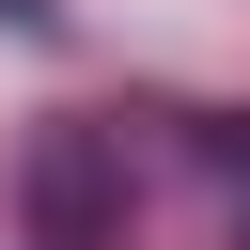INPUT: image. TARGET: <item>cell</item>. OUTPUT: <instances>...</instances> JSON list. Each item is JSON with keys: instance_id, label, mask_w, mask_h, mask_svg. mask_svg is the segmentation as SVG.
<instances>
[{"instance_id": "cell-1", "label": "cell", "mask_w": 250, "mask_h": 250, "mask_svg": "<svg viewBox=\"0 0 250 250\" xmlns=\"http://www.w3.org/2000/svg\"><path fill=\"white\" fill-rule=\"evenodd\" d=\"M234 250H250V141H234Z\"/></svg>"}]
</instances>
